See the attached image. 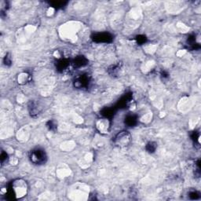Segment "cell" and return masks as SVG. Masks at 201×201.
I'll return each instance as SVG.
<instances>
[{
    "label": "cell",
    "instance_id": "8fae6325",
    "mask_svg": "<svg viewBox=\"0 0 201 201\" xmlns=\"http://www.w3.org/2000/svg\"><path fill=\"white\" fill-rule=\"evenodd\" d=\"M156 147H157V145H156V144L155 143V142H149V143L147 144L146 150L149 152H154L155 151H156Z\"/></svg>",
    "mask_w": 201,
    "mask_h": 201
},
{
    "label": "cell",
    "instance_id": "5bb4252c",
    "mask_svg": "<svg viewBox=\"0 0 201 201\" xmlns=\"http://www.w3.org/2000/svg\"><path fill=\"white\" fill-rule=\"evenodd\" d=\"M145 40H146V38H145V36H143V35L138 36V38H137V41H138V43H144L145 42Z\"/></svg>",
    "mask_w": 201,
    "mask_h": 201
},
{
    "label": "cell",
    "instance_id": "52a82bcc",
    "mask_svg": "<svg viewBox=\"0 0 201 201\" xmlns=\"http://www.w3.org/2000/svg\"><path fill=\"white\" fill-rule=\"evenodd\" d=\"M87 59L84 56H78L77 58H75L72 64L76 68H81V67L85 66L87 64Z\"/></svg>",
    "mask_w": 201,
    "mask_h": 201
},
{
    "label": "cell",
    "instance_id": "30bf717a",
    "mask_svg": "<svg viewBox=\"0 0 201 201\" xmlns=\"http://www.w3.org/2000/svg\"><path fill=\"white\" fill-rule=\"evenodd\" d=\"M137 122H138V119L134 115H128L125 119V124L127 125L128 127H134L135 125H136Z\"/></svg>",
    "mask_w": 201,
    "mask_h": 201
},
{
    "label": "cell",
    "instance_id": "9c48e42d",
    "mask_svg": "<svg viewBox=\"0 0 201 201\" xmlns=\"http://www.w3.org/2000/svg\"><path fill=\"white\" fill-rule=\"evenodd\" d=\"M114 114H115V109L113 108H105L102 112V115H103V117L109 119L113 116Z\"/></svg>",
    "mask_w": 201,
    "mask_h": 201
},
{
    "label": "cell",
    "instance_id": "7c38bea8",
    "mask_svg": "<svg viewBox=\"0 0 201 201\" xmlns=\"http://www.w3.org/2000/svg\"><path fill=\"white\" fill-rule=\"evenodd\" d=\"M28 75L26 73H22L18 76V81L20 83H25L28 79Z\"/></svg>",
    "mask_w": 201,
    "mask_h": 201
},
{
    "label": "cell",
    "instance_id": "9a60e30c",
    "mask_svg": "<svg viewBox=\"0 0 201 201\" xmlns=\"http://www.w3.org/2000/svg\"><path fill=\"white\" fill-rule=\"evenodd\" d=\"M53 123H54V122H53V121H50L49 122V125H48V127H49V128H50V130H54V129H56V125H54V124H53Z\"/></svg>",
    "mask_w": 201,
    "mask_h": 201
},
{
    "label": "cell",
    "instance_id": "8992f818",
    "mask_svg": "<svg viewBox=\"0 0 201 201\" xmlns=\"http://www.w3.org/2000/svg\"><path fill=\"white\" fill-rule=\"evenodd\" d=\"M97 129L101 133H108L109 128V119L106 118H102L100 119L96 123Z\"/></svg>",
    "mask_w": 201,
    "mask_h": 201
},
{
    "label": "cell",
    "instance_id": "5b68a950",
    "mask_svg": "<svg viewBox=\"0 0 201 201\" xmlns=\"http://www.w3.org/2000/svg\"><path fill=\"white\" fill-rule=\"evenodd\" d=\"M93 39L96 42H110L112 41V35L109 32L96 33L93 36Z\"/></svg>",
    "mask_w": 201,
    "mask_h": 201
},
{
    "label": "cell",
    "instance_id": "3957f363",
    "mask_svg": "<svg viewBox=\"0 0 201 201\" xmlns=\"http://www.w3.org/2000/svg\"><path fill=\"white\" fill-rule=\"evenodd\" d=\"M131 135L127 131H120L115 137V144L119 147H126L131 143Z\"/></svg>",
    "mask_w": 201,
    "mask_h": 201
},
{
    "label": "cell",
    "instance_id": "4fadbf2b",
    "mask_svg": "<svg viewBox=\"0 0 201 201\" xmlns=\"http://www.w3.org/2000/svg\"><path fill=\"white\" fill-rule=\"evenodd\" d=\"M189 196H190L191 199H197L199 198V194L197 192H191L190 195H189Z\"/></svg>",
    "mask_w": 201,
    "mask_h": 201
},
{
    "label": "cell",
    "instance_id": "7a4b0ae2",
    "mask_svg": "<svg viewBox=\"0 0 201 201\" xmlns=\"http://www.w3.org/2000/svg\"><path fill=\"white\" fill-rule=\"evenodd\" d=\"M46 154L45 151L41 149H35L30 154V159L35 164H42L46 161Z\"/></svg>",
    "mask_w": 201,
    "mask_h": 201
},
{
    "label": "cell",
    "instance_id": "ba28073f",
    "mask_svg": "<svg viewBox=\"0 0 201 201\" xmlns=\"http://www.w3.org/2000/svg\"><path fill=\"white\" fill-rule=\"evenodd\" d=\"M69 66V62L66 59H61L57 63V68L61 72H63Z\"/></svg>",
    "mask_w": 201,
    "mask_h": 201
},
{
    "label": "cell",
    "instance_id": "277c9868",
    "mask_svg": "<svg viewBox=\"0 0 201 201\" xmlns=\"http://www.w3.org/2000/svg\"><path fill=\"white\" fill-rule=\"evenodd\" d=\"M90 78L88 75H81L78 76L75 80V86L77 88H86L89 86Z\"/></svg>",
    "mask_w": 201,
    "mask_h": 201
},
{
    "label": "cell",
    "instance_id": "6da1fadb",
    "mask_svg": "<svg viewBox=\"0 0 201 201\" xmlns=\"http://www.w3.org/2000/svg\"><path fill=\"white\" fill-rule=\"evenodd\" d=\"M28 184L23 179H18L12 182L9 189V195L10 199H21L28 193Z\"/></svg>",
    "mask_w": 201,
    "mask_h": 201
}]
</instances>
